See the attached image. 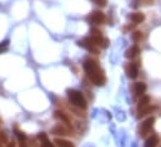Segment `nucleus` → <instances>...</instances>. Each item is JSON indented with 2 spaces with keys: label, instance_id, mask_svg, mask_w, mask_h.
Here are the masks:
<instances>
[{
  "label": "nucleus",
  "instance_id": "423d86ee",
  "mask_svg": "<svg viewBox=\"0 0 161 147\" xmlns=\"http://www.w3.org/2000/svg\"><path fill=\"white\" fill-rule=\"evenodd\" d=\"M125 72H126L127 77L136 79L139 76V64L137 62H129L125 66Z\"/></svg>",
  "mask_w": 161,
  "mask_h": 147
},
{
  "label": "nucleus",
  "instance_id": "9b49d317",
  "mask_svg": "<svg viewBox=\"0 0 161 147\" xmlns=\"http://www.w3.org/2000/svg\"><path fill=\"white\" fill-rule=\"evenodd\" d=\"M146 83L144 82H136L134 85V92H135V96H143L145 91H146Z\"/></svg>",
  "mask_w": 161,
  "mask_h": 147
},
{
  "label": "nucleus",
  "instance_id": "b1692460",
  "mask_svg": "<svg viewBox=\"0 0 161 147\" xmlns=\"http://www.w3.org/2000/svg\"><path fill=\"white\" fill-rule=\"evenodd\" d=\"M21 145H23V146H21V147H25V146H24V145H25V143H21Z\"/></svg>",
  "mask_w": 161,
  "mask_h": 147
},
{
  "label": "nucleus",
  "instance_id": "6ab92c4d",
  "mask_svg": "<svg viewBox=\"0 0 161 147\" xmlns=\"http://www.w3.org/2000/svg\"><path fill=\"white\" fill-rule=\"evenodd\" d=\"M90 36H91V38H95V36H103V35H101V31H100L99 29L91 28V29H90Z\"/></svg>",
  "mask_w": 161,
  "mask_h": 147
},
{
  "label": "nucleus",
  "instance_id": "9d476101",
  "mask_svg": "<svg viewBox=\"0 0 161 147\" xmlns=\"http://www.w3.org/2000/svg\"><path fill=\"white\" fill-rule=\"evenodd\" d=\"M139 54H140V47L137 45H134V46H131L130 49L126 50L125 57H127V59H135V57L139 56Z\"/></svg>",
  "mask_w": 161,
  "mask_h": 147
},
{
  "label": "nucleus",
  "instance_id": "20e7f679",
  "mask_svg": "<svg viewBox=\"0 0 161 147\" xmlns=\"http://www.w3.org/2000/svg\"><path fill=\"white\" fill-rule=\"evenodd\" d=\"M77 45L84 47L85 50H87L89 52H91V54H99V49L96 46V44L93 41L91 38H85L83 40H79L77 41Z\"/></svg>",
  "mask_w": 161,
  "mask_h": 147
},
{
  "label": "nucleus",
  "instance_id": "4be33fe9",
  "mask_svg": "<svg viewBox=\"0 0 161 147\" xmlns=\"http://www.w3.org/2000/svg\"><path fill=\"white\" fill-rule=\"evenodd\" d=\"M93 2L99 6H105L106 5V0H93Z\"/></svg>",
  "mask_w": 161,
  "mask_h": 147
},
{
  "label": "nucleus",
  "instance_id": "f3484780",
  "mask_svg": "<svg viewBox=\"0 0 161 147\" xmlns=\"http://www.w3.org/2000/svg\"><path fill=\"white\" fill-rule=\"evenodd\" d=\"M149 103H150V97H149V96H146V95H143V96H141V99H140V100H139V102H137V110H140V109H143V107L149 106Z\"/></svg>",
  "mask_w": 161,
  "mask_h": 147
},
{
  "label": "nucleus",
  "instance_id": "ddd939ff",
  "mask_svg": "<svg viewBox=\"0 0 161 147\" xmlns=\"http://www.w3.org/2000/svg\"><path fill=\"white\" fill-rule=\"evenodd\" d=\"M129 19L136 25V24H140V23L144 21V20H145V15L143 13H133V14L129 15Z\"/></svg>",
  "mask_w": 161,
  "mask_h": 147
},
{
  "label": "nucleus",
  "instance_id": "f257e3e1",
  "mask_svg": "<svg viewBox=\"0 0 161 147\" xmlns=\"http://www.w3.org/2000/svg\"><path fill=\"white\" fill-rule=\"evenodd\" d=\"M84 70L85 72L87 74L89 79L91 80V82L96 86H103L105 81H106V77L104 75V71L100 69L97 61L91 59V57H87L85 59L84 61Z\"/></svg>",
  "mask_w": 161,
  "mask_h": 147
},
{
  "label": "nucleus",
  "instance_id": "f03ea898",
  "mask_svg": "<svg viewBox=\"0 0 161 147\" xmlns=\"http://www.w3.org/2000/svg\"><path fill=\"white\" fill-rule=\"evenodd\" d=\"M66 93H67V99H69V102L73 105V106L80 109V110H85L87 103H86V100L84 97V95L80 91L77 90H74V89H67L66 90Z\"/></svg>",
  "mask_w": 161,
  "mask_h": 147
},
{
  "label": "nucleus",
  "instance_id": "aec40b11",
  "mask_svg": "<svg viewBox=\"0 0 161 147\" xmlns=\"http://www.w3.org/2000/svg\"><path fill=\"white\" fill-rule=\"evenodd\" d=\"M8 47H9V40H5V41H3V43H0V54L6 51Z\"/></svg>",
  "mask_w": 161,
  "mask_h": 147
},
{
  "label": "nucleus",
  "instance_id": "5701e85b",
  "mask_svg": "<svg viewBox=\"0 0 161 147\" xmlns=\"http://www.w3.org/2000/svg\"><path fill=\"white\" fill-rule=\"evenodd\" d=\"M6 147H15V143L12 141V142H8L6 143Z\"/></svg>",
  "mask_w": 161,
  "mask_h": 147
},
{
  "label": "nucleus",
  "instance_id": "0eeeda50",
  "mask_svg": "<svg viewBox=\"0 0 161 147\" xmlns=\"http://www.w3.org/2000/svg\"><path fill=\"white\" fill-rule=\"evenodd\" d=\"M51 133L55 135V136H61V137L71 135V133H70V130L66 127V126L61 125V123H58L56 126H54V127L51 129Z\"/></svg>",
  "mask_w": 161,
  "mask_h": 147
},
{
  "label": "nucleus",
  "instance_id": "dca6fc26",
  "mask_svg": "<svg viewBox=\"0 0 161 147\" xmlns=\"http://www.w3.org/2000/svg\"><path fill=\"white\" fill-rule=\"evenodd\" d=\"M14 132H15L16 137H18V140H19L20 142H21V143H25V142H26V135H25L21 130H19L18 126H14Z\"/></svg>",
  "mask_w": 161,
  "mask_h": 147
},
{
  "label": "nucleus",
  "instance_id": "412c9836",
  "mask_svg": "<svg viewBox=\"0 0 161 147\" xmlns=\"http://www.w3.org/2000/svg\"><path fill=\"white\" fill-rule=\"evenodd\" d=\"M8 142V137L4 132H0V147H2L3 143H6Z\"/></svg>",
  "mask_w": 161,
  "mask_h": 147
},
{
  "label": "nucleus",
  "instance_id": "39448f33",
  "mask_svg": "<svg viewBox=\"0 0 161 147\" xmlns=\"http://www.w3.org/2000/svg\"><path fill=\"white\" fill-rule=\"evenodd\" d=\"M154 122H155V119L154 117H149V119H146L141 123V126L139 127V133H140V136H141V137L146 136L150 131H151L153 126H154Z\"/></svg>",
  "mask_w": 161,
  "mask_h": 147
},
{
  "label": "nucleus",
  "instance_id": "1a4fd4ad",
  "mask_svg": "<svg viewBox=\"0 0 161 147\" xmlns=\"http://www.w3.org/2000/svg\"><path fill=\"white\" fill-rule=\"evenodd\" d=\"M38 139L40 140V147H55L54 146V143H51L49 141V139H48V135L45 133V132H40L39 135H38Z\"/></svg>",
  "mask_w": 161,
  "mask_h": 147
},
{
  "label": "nucleus",
  "instance_id": "a211bd4d",
  "mask_svg": "<svg viewBox=\"0 0 161 147\" xmlns=\"http://www.w3.org/2000/svg\"><path fill=\"white\" fill-rule=\"evenodd\" d=\"M131 38H133L134 43H139V41H141V39H143V33L141 31H135V33L131 35Z\"/></svg>",
  "mask_w": 161,
  "mask_h": 147
},
{
  "label": "nucleus",
  "instance_id": "7ed1b4c3",
  "mask_svg": "<svg viewBox=\"0 0 161 147\" xmlns=\"http://www.w3.org/2000/svg\"><path fill=\"white\" fill-rule=\"evenodd\" d=\"M105 20H106L105 14L103 11H99V10H95V11H93L86 18V21L91 25H100V24H103Z\"/></svg>",
  "mask_w": 161,
  "mask_h": 147
},
{
  "label": "nucleus",
  "instance_id": "f8f14e48",
  "mask_svg": "<svg viewBox=\"0 0 161 147\" xmlns=\"http://www.w3.org/2000/svg\"><path fill=\"white\" fill-rule=\"evenodd\" d=\"M155 110H156V106H151V105H149V106H146V107L140 109L139 113H137V119H141V117L146 116V115H149V113H153Z\"/></svg>",
  "mask_w": 161,
  "mask_h": 147
},
{
  "label": "nucleus",
  "instance_id": "4468645a",
  "mask_svg": "<svg viewBox=\"0 0 161 147\" xmlns=\"http://www.w3.org/2000/svg\"><path fill=\"white\" fill-rule=\"evenodd\" d=\"M159 143V136L157 135H151L150 137L146 140L144 147H156Z\"/></svg>",
  "mask_w": 161,
  "mask_h": 147
},
{
  "label": "nucleus",
  "instance_id": "2eb2a0df",
  "mask_svg": "<svg viewBox=\"0 0 161 147\" xmlns=\"http://www.w3.org/2000/svg\"><path fill=\"white\" fill-rule=\"evenodd\" d=\"M54 142H55L56 147H75L70 141H67L65 139H60V137H56Z\"/></svg>",
  "mask_w": 161,
  "mask_h": 147
},
{
  "label": "nucleus",
  "instance_id": "6e6552de",
  "mask_svg": "<svg viewBox=\"0 0 161 147\" xmlns=\"http://www.w3.org/2000/svg\"><path fill=\"white\" fill-rule=\"evenodd\" d=\"M54 119L63 122V123H66L67 126H70V119L67 116V113H65L64 111H60V110H56L54 112Z\"/></svg>",
  "mask_w": 161,
  "mask_h": 147
}]
</instances>
